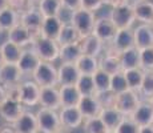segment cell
I'll return each mask as SVG.
<instances>
[{
	"label": "cell",
	"instance_id": "obj_1",
	"mask_svg": "<svg viewBox=\"0 0 153 133\" xmlns=\"http://www.w3.org/2000/svg\"><path fill=\"white\" fill-rule=\"evenodd\" d=\"M69 24L75 27L77 29V32L80 33V36L84 39V37L93 33V29H95V24H96L95 12L80 8V10L72 12Z\"/></svg>",
	"mask_w": 153,
	"mask_h": 133
},
{
	"label": "cell",
	"instance_id": "obj_2",
	"mask_svg": "<svg viewBox=\"0 0 153 133\" xmlns=\"http://www.w3.org/2000/svg\"><path fill=\"white\" fill-rule=\"evenodd\" d=\"M32 77L40 88L56 87L59 84L57 69L52 63H47V61H40V64L35 69V72L32 73Z\"/></svg>",
	"mask_w": 153,
	"mask_h": 133
},
{
	"label": "cell",
	"instance_id": "obj_3",
	"mask_svg": "<svg viewBox=\"0 0 153 133\" xmlns=\"http://www.w3.org/2000/svg\"><path fill=\"white\" fill-rule=\"evenodd\" d=\"M32 49L36 52L42 61L52 63L56 59L60 57V45L56 40L45 39V37H37L36 41L32 45Z\"/></svg>",
	"mask_w": 153,
	"mask_h": 133
},
{
	"label": "cell",
	"instance_id": "obj_4",
	"mask_svg": "<svg viewBox=\"0 0 153 133\" xmlns=\"http://www.w3.org/2000/svg\"><path fill=\"white\" fill-rule=\"evenodd\" d=\"M37 124H39V131L42 133H55L61 131V123L59 113L53 109L40 108L36 113Z\"/></svg>",
	"mask_w": 153,
	"mask_h": 133
},
{
	"label": "cell",
	"instance_id": "obj_5",
	"mask_svg": "<svg viewBox=\"0 0 153 133\" xmlns=\"http://www.w3.org/2000/svg\"><path fill=\"white\" fill-rule=\"evenodd\" d=\"M140 103H141V99H140L139 93L132 89H128L120 94H116L114 108L121 114H124L125 117H131L132 113H133L137 109V106L140 105Z\"/></svg>",
	"mask_w": 153,
	"mask_h": 133
},
{
	"label": "cell",
	"instance_id": "obj_6",
	"mask_svg": "<svg viewBox=\"0 0 153 133\" xmlns=\"http://www.w3.org/2000/svg\"><path fill=\"white\" fill-rule=\"evenodd\" d=\"M111 19L117 27V29H129L136 22L134 11L131 3L113 7L111 12Z\"/></svg>",
	"mask_w": 153,
	"mask_h": 133
},
{
	"label": "cell",
	"instance_id": "obj_7",
	"mask_svg": "<svg viewBox=\"0 0 153 133\" xmlns=\"http://www.w3.org/2000/svg\"><path fill=\"white\" fill-rule=\"evenodd\" d=\"M43 22L44 16L40 12L39 7H29L24 13H22V19H20V24L24 25L35 36V39L42 36Z\"/></svg>",
	"mask_w": 153,
	"mask_h": 133
},
{
	"label": "cell",
	"instance_id": "obj_8",
	"mask_svg": "<svg viewBox=\"0 0 153 133\" xmlns=\"http://www.w3.org/2000/svg\"><path fill=\"white\" fill-rule=\"evenodd\" d=\"M99 67L101 71L109 73L111 76L121 72L123 65L121 60H120V53L112 45H108L104 55H101V57L99 59Z\"/></svg>",
	"mask_w": 153,
	"mask_h": 133
},
{
	"label": "cell",
	"instance_id": "obj_9",
	"mask_svg": "<svg viewBox=\"0 0 153 133\" xmlns=\"http://www.w3.org/2000/svg\"><path fill=\"white\" fill-rule=\"evenodd\" d=\"M117 31L119 29L114 25V23L112 22L111 17H100V19L96 20L95 29H93L92 35L99 37L104 44H111L113 41L114 36H116Z\"/></svg>",
	"mask_w": 153,
	"mask_h": 133
},
{
	"label": "cell",
	"instance_id": "obj_10",
	"mask_svg": "<svg viewBox=\"0 0 153 133\" xmlns=\"http://www.w3.org/2000/svg\"><path fill=\"white\" fill-rule=\"evenodd\" d=\"M61 126L65 129H76L83 124V114L77 106H61L59 111Z\"/></svg>",
	"mask_w": 153,
	"mask_h": 133
},
{
	"label": "cell",
	"instance_id": "obj_11",
	"mask_svg": "<svg viewBox=\"0 0 153 133\" xmlns=\"http://www.w3.org/2000/svg\"><path fill=\"white\" fill-rule=\"evenodd\" d=\"M20 92H22L20 101L23 105L35 106L40 103V87L35 81L27 80L24 82H20Z\"/></svg>",
	"mask_w": 153,
	"mask_h": 133
},
{
	"label": "cell",
	"instance_id": "obj_12",
	"mask_svg": "<svg viewBox=\"0 0 153 133\" xmlns=\"http://www.w3.org/2000/svg\"><path fill=\"white\" fill-rule=\"evenodd\" d=\"M23 72L17 64L4 63L0 67V84L3 87H11V85L20 84V80L23 77Z\"/></svg>",
	"mask_w": 153,
	"mask_h": 133
},
{
	"label": "cell",
	"instance_id": "obj_13",
	"mask_svg": "<svg viewBox=\"0 0 153 133\" xmlns=\"http://www.w3.org/2000/svg\"><path fill=\"white\" fill-rule=\"evenodd\" d=\"M24 112V105L22 103L12 101V100L8 99L0 105V117L10 124L16 123Z\"/></svg>",
	"mask_w": 153,
	"mask_h": 133
},
{
	"label": "cell",
	"instance_id": "obj_14",
	"mask_svg": "<svg viewBox=\"0 0 153 133\" xmlns=\"http://www.w3.org/2000/svg\"><path fill=\"white\" fill-rule=\"evenodd\" d=\"M131 119L139 126H149L153 125V105L151 101L141 100L140 105L132 113Z\"/></svg>",
	"mask_w": 153,
	"mask_h": 133
},
{
	"label": "cell",
	"instance_id": "obj_15",
	"mask_svg": "<svg viewBox=\"0 0 153 133\" xmlns=\"http://www.w3.org/2000/svg\"><path fill=\"white\" fill-rule=\"evenodd\" d=\"M40 104L42 108L48 109H61V99L60 91L56 87H44L40 88Z\"/></svg>",
	"mask_w": 153,
	"mask_h": 133
},
{
	"label": "cell",
	"instance_id": "obj_16",
	"mask_svg": "<svg viewBox=\"0 0 153 133\" xmlns=\"http://www.w3.org/2000/svg\"><path fill=\"white\" fill-rule=\"evenodd\" d=\"M134 47L139 51L153 47V25L140 24L133 29Z\"/></svg>",
	"mask_w": 153,
	"mask_h": 133
},
{
	"label": "cell",
	"instance_id": "obj_17",
	"mask_svg": "<svg viewBox=\"0 0 153 133\" xmlns=\"http://www.w3.org/2000/svg\"><path fill=\"white\" fill-rule=\"evenodd\" d=\"M133 11L136 20L141 22V24L153 25V3L149 0H134Z\"/></svg>",
	"mask_w": 153,
	"mask_h": 133
},
{
	"label": "cell",
	"instance_id": "obj_18",
	"mask_svg": "<svg viewBox=\"0 0 153 133\" xmlns=\"http://www.w3.org/2000/svg\"><path fill=\"white\" fill-rule=\"evenodd\" d=\"M7 37H8V41L15 43L16 45L22 47V48L25 45H28V44H32V45H33V43L36 41L33 35L22 24L16 25L15 28L11 29V31H8Z\"/></svg>",
	"mask_w": 153,
	"mask_h": 133
},
{
	"label": "cell",
	"instance_id": "obj_19",
	"mask_svg": "<svg viewBox=\"0 0 153 133\" xmlns=\"http://www.w3.org/2000/svg\"><path fill=\"white\" fill-rule=\"evenodd\" d=\"M57 73L60 85H76L80 79V72L77 67L72 63H61V65L57 69Z\"/></svg>",
	"mask_w": 153,
	"mask_h": 133
},
{
	"label": "cell",
	"instance_id": "obj_20",
	"mask_svg": "<svg viewBox=\"0 0 153 133\" xmlns=\"http://www.w3.org/2000/svg\"><path fill=\"white\" fill-rule=\"evenodd\" d=\"M77 108L80 109L84 120L91 117H97L101 112L102 106L100 104L99 99L96 96H81V100L79 103Z\"/></svg>",
	"mask_w": 153,
	"mask_h": 133
},
{
	"label": "cell",
	"instance_id": "obj_21",
	"mask_svg": "<svg viewBox=\"0 0 153 133\" xmlns=\"http://www.w3.org/2000/svg\"><path fill=\"white\" fill-rule=\"evenodd\" d=\"M15 131L17 133H37L39 131V124H37V117L32 112H27L22 114L19 120L12 124Z\"/></svg>",
	"mask_w": 153,
	"mask_h": 133
},
{
	"label": "cell",
	"instance_id": "obj_22",
	"mask_svg": "<svg viewBox=\"0 0 153 133\" xmlns=\"http://www.w3.org/2000/svg\"><path fill=\"white\" fill-rule=\"evenodd\" d=\"M108 45H112L119 53L126 51L129 48L134 47V35L131 28L129 29H119L114 36L113 41Z\"/></svg>",
	"mask_w": 153,
	"mask_h": 133
},
{
	"label": "cell",
	"instance_id": "obj_23",
	"mask_svg": "<svg viewBox=\"0 0 153 133\" xmlns=\"http://www.w3.org/2000/svg\"><path fill=\"white\" fill-rule=\"evenodd\" d=\"M63 27H64V23L59 16L44 17L43 27H42V37L56 40L59 37V35H60Z\"/></svg>",
	"mask_w": 153,
	"mask_h": 133
},
{
	"label": "cell",
	"instance_id": "obj_24",
	"mask_svg": "<svg viewBox=\"0 0 153 133\" xmlns=\"http://www.w3.org/2000/svg\"><path fill=\"white\" fill-rule=\"evenodd\" d=\"M99 117L104 121V124L107 125V128L109 131H116L119 128V125L123 123V120L125 119L124 114H121L114 106H109V108H102L100 112Z\"/></svg>",
	"mask_w": 153,
	"mask_h": 133
},
{
	"label": "cell",
	"instance_id": "obj_25",
	"mask_svg": "<svg viewBox=\"0 0 153 133\" xmlns=\"http://www.w3.org/2000/svg\"><path fill=\"white\" fill-rule=\"evenodd\" d=\"M40 59L39 56L36 55V52L33 49H24L22 55V59H20L19 64L17 65L20 67L23 75H32L35 72V69L37 68V65L40 64Z\"/></svg>",
	"mask_w": 153,
	"mask_h": 133
},
{
	"label": "cell",
	"instance_id": "obj_26",
	"mask_svg": "<svg viewBox=\"0 0 153 133\" xmlns=\"http://www.w3.org/2000/svg\"><path fill=\"white\" fill-rule=\"evenodd\" d=\"M61 106H77L81 100V94L76 85H60Z\"/></svg>",
	"mask_w": 153,
	"mask_h": 133
},
{
	"label": "cell",
	"instance_id": "obj_27",
	"mask_svg": "<svg viewBox=\"0 0 153 133\" xmlns=\"http://www.w3.org/2000/svg\"><path fill=\"white\" fill-rule=\"evenodd\" d=\"M80 45H81V51L83 55H89V56H97L101 53V51L104 49V43L96 37L95 35H89V36L84 37L80 40Z\"/></svg>",
	"mask_w": 153,
	"mask_h": 133
},
{
	"label": "cell",
	"instance_id": "obj_28",
	"mask_svg": "<svg viewBox=\"0 0 153 133\" xmlns=\"http://www.w3.org/2000/svg\"><path fill=\"white\" fill-rule=\"evenodd\" d=\"M0 49H1L3 57H4V63H10V64H19L23 51H24L22 47L16 45L15 43H11L8 40L0 45Z\"/></svg>",
	"mask_w": 153,
	"mask_h": 133
},
{
	"label": "cell",
	"instance_id": "obj_29",
	"mask_svg": "<svg viewBox=\"0 0 153 133\" xmlns=\"http://www.w3.org/2000/svg\"><path fill=\"white\" fill-rule=\"evenodd\" d=\"M76 67H77L80 75H89L93 76L100 69L99 67V59L95 56L89 55H81V57L76 61Z\"/></svg>",
	"mask_w": 153,
	"mask_h": 133
},
{
	"label": "cell",
	"instance_id": "obj_30",
	"mask_svg": "<svg viewBox=\"0 0 153 133\" xmlns=\"http://www.w3.org/2000/svg\"><path fill=\"white\" fill-rule=\"evenodd\" d=\"M81 55H83V51H81V45H80V41H79V43L60 47V57L59 59L61 60V63L76 64V61L81 57Z\"/></svg>",
	"mask_w": 153,
	"mask_h": 133
},
{
	"label": "cell",
	"instance_id": "obj_31",
	"mask_svg": "<svg viewBox=\"0 0 153 133\" xmlns=\"http://www.w3.org/2000/svg\"><path fill=\"white\" fill-rule=\"evenodd\" d=\"M20 19H22L20 13H17L16 11L11 10V8H5V10L0 11V28L1 31H11L12 28L20 24Z\"/></svg>",
	"mask_w": 153,
	"mask_h": 133
},
{
	"label": "cell",
	"instance_id": "obj_32",
	"mask_svg": "<svg viewBox=\"0 0 153 133\" xmlns=\"http://www.w3.org/2000/svg\"><path fill=\"white\" fill-rule=\"evenodd\" d=\"M83 37L80 36V33L77 32V29L75 28L72 24H64L63 29H61L59 37L56 39L57 44L60 47L63 45H68V44H73V43H79Z\"/></svg>",
	"mask_w": 153,
	"mask_h": 133
},
{
	"label": "cell",
	"instance_id": "obj_33",
	"mask_svg": "<svg viewBox=\"0 0 153 133\" xmlns=\"http://www.w3.org/2000/svg\"><path fill=\"white\" fill-rule=\"evenodd\" d=\"M120 60H121L123 71L139 68L140 67V51L136 47L126 49V51L120 53Z\"/></svg>",
	"mask_w": 153,
	"mask_h": 133
},
{
	"label": "cell",
	"instance_id": "obj_34",
	"mask_svg": "<svg viewBox=\"0 0 153 133\" xmlns=\"http://www.w3.org/2000/svg\"><path fill=\"white\" fill-rule=\"evenodd\" d=\"M124 75L126 79V82H128L129 89L134 91V92L139 93L141 84H143L144 76H145V72L141 71L140 68H134V69H128L124 71Z\"/></svg>",
	"mask_w": 153,
	"mask_h": 133
},
{
	"label": "cell",
	"instance_id": "obj_35",
	"mask_svg": "<svg viewBox=\"0 0 153 133\" xmlns=\"http://www.w3.org/2000/svg\"><path fill=\"white\" fill-rule=\"evenodd\" d=\"M39 10L44 17L59 16L60 11L63 10V1L61 0H40Z\"/></svg>",
	"mask_w": 153,
	"mask_h": 133
},
{
	"label": "cell",
	"instance_id": "obj_36",
	"mask_svg": "<svg viewBox=\"0 0 153 133\" xmlns=\"http://www.w3.org/2000/svg\"><path fill=\"white\" fill-rule=\"evenodd\" d=\"M76 87H77V89H79V92H80L81 96H96V94H97L93 76L80 75V79H79Z\"/></svg>",
	"mask_w": 153,
	"mask_h": 133
},
{
	"label": "cell",
	"instance_id": "obj_37",
	"mask_svg": "<svg viewBox=\"0 0 153 133\" xmlns=\"http://www.w3.org/2000/svg\"><path fill=\"white\" fill-rule=\"evenodd\" d=\"M93 80H95V85H96V91L99 93H107L111 92V80L112 76L109 73L104 72V71L99 69L97 72L93 75Z\"/></svg>",
	"mask_w": 153,
	"mask_h": 133
},
{
	"label": "cell",
	"instance_id": "obj_38",
	"mask_svg": "<svg viewBox=\"0 0 153 133\" xmlns=\"http://www.w3.org/2000/svg\"><path fill=\"white\" fill-rule=\"evenodd\" d=\"M84 132L85 133H108L109 129L100 117H91L84 120Z\"/></svg>",
	"mask_w": 153,
	"mask_h": 133
},
{
	"label": "cell",
	"instance_id": "obj_39",
	"mask_svg": "<svg viewBox=\"0 0 153 133\" xmlns=\"http://www.w3.org/2000/svg\"><path fill=\"white\" fill-rule=\"evenodd\" d=\"M128 82H126L124 71L116 73V75H112V80H111V92H113L114 94H120L125 91H128Z\"/></svg>",
	"mask_w": 153,
	"mask_h": 133
},
{
	"label": "cell",
	"instance_id": "obj_40",
	"mask_svg": "<svg viewBox=\"0 0 153 133\" xmlns=\"http://www.w3.org/2000/svg\"><path fill=\"white\" fill-rule=\"evenodd\" d=\"M139 96L140 99L146 100V101H149L153 97V72H145L143 84L139 91Z\"/></svg>",
	"mask_w": 153,
	"mask_h": 133
},
{
	"label": "cell",
	"instance_id": "obj_41",
	"mask_svg": "<svg viewBox=\"0 0 153 133\" xmlns=\"http://www.w3.org/2000/svg\"><path fill=\"white\" fill-rule=\"evenodd\" d=\"M140 69L144 72H153V47L140 51Z\"/></svg>",
	"mask_w": 153,
	"mask_h": 133
},
{
	"label": "cell",
	"instance_id": "obj_42",
	"mask_svg": "<svg viewBox=\"0 0 153 133\" xmlns=\"http://www.w3.org/2000/svg\"><path fill=\"white\" fill-rule=\"evenodd\" d=\"M140 128L141 126L137 125L131 117H125L114 132L116 133H140Z\"/></svg>",
	"mask_w": 153,
	"mask_h": 133
},
{
	"label": "cell",
	"instance_id": "obj_43",
	"mask_svg": "<svg viewBox=\"0 0 153 133\" xmlns=\"http://www.w3.org/2000/svg\"><path fill=\"white\" fill-rule=\"evenodd\" d=\"M27 1L28 0H8V8H11V10L16 11L17 13L22 15L29 8Z\"/></svg>",
	"mask_w": 153,
	"mask_h": 133
},
{
	"label": "cell",
	"instance_id": "obj_44",
	"mask_svg": "<svg viewBox=\"0 0 153 133\" xmlns=\"http://www.w3.org/2000/svg\"><path fill=\"white\" fill-rule=\"evenodd\" d=\"M4 88H5V87H4ZM5 93H7V99H8V100L22 103V101H20V97H22V92H20V84L7 87V88H5Z\"/></svg>",
	"mask_w": 153,
	"mask_h": 133
},
{
	"label": "cell",
	"instance_id": "obj_45",
	"mask_svg": "<svg viewBox=\"0 0 153 133\" xmlns=\"http://www.w3.org/2000/svg\"><path fill=\"white\" fill-rule=\"evenodd\" d=\"M104 4L102 0H81V8L87 11H96Z\"/></svg>",
	"mask_w": 153,
	"mask_h": 133
},
{
	"label": "cell",
	"instance_id": "obj_46",
	"mask_svg": "<svg viewBox=\"0 0 153 133\" xmlns=\"http://www.w3.org/2000/svg\"><path fill=\"white\" fill-rule=\"evenodd\" d=\"M61 1H63V7L69 10L71 12H75L81 8V0H61Z\"/></svg>",
	"mask_w": 153,
	"mask_h": 133
},
{
	"label": "cell",
	"instance_id": "obj_47",
	"mask_svg": "<svg viewBox=\"0 0 153 133\" xmlns=\"http://www.w3.org/2000/svg\"><path fill=\"white\" fill-rule=\"evenodd\" d=\"M0 133H17L13 126L10 125H0Z\"/></svg>",
	"mask_w": 153,
	"mask_h": 133
},
{
	"label": "cell",
	"instance_id": "obj_48",
	"mask_svg": "<svg viewBox=\"0 0 153 133\" xmlns=\"http://www.w3.org/2000/svg\"><path fill=\"white\" fill-rule=\"evenodd\" d=\"M7 100V93H5V88L3 87L1 84H0V105L3 104V103Z\"/></svg>",
	"mask_w": 153,
	"mask_h": 133
},
{
	"label": "cell",
	"instance_id": "obj_49",
	"mask_svg": "<svg viewBox=\"0 0 153 133\" xmlns=\"http://www.w3.org/2000/svg\"><path fill=\"white\" fill-rule=\"evenodd\" d=\"M140 133H153V125L141 126V128H140Z\"/></svg>",
	"mask_w": 153,
	"mask_h": 133
},
{
	"label": "cell",
	"instance_id": "obj_50",
	"mask_svg": "<svg viewBox=\"0 0 153 133\" xmlns=\"http://www.w3.org/2000/svg\"><path fill=\"white\" fill-rule=\"evenodd\" d=\"M8 8V0H0V11Z\"/></svg>",
	"mask_w": 153,
	"mask_h": 133
},
{
	"label": "cell",
	"instance_id": "obj_51",
	"mask_svg": "<svg viewBox=\"0 0 153 133\" xmlns=\"http://www.w3.org/2000/svg\"><path fill=\"white\" fill-rule=\"evenodd\" d=\"M40 0H28V7H35V4H39Z\"/></svg>",
	"mask_w": 153,
	"mask_h": 133
},
{
	"label": "cell",
	"instance_id": "obj_52",
	"mask_svg": "<svg viewBox=\"0 0 153 133\" xmlns=\"http://www.w3.org/2000/svg\"><path fill=\"white\" fill-rule=\"evenodd\" d=\"M4 64V57H3V53H1V49H0V67Z\"/></svg>",
	"mask_w": 153,
	"mask_h": 133
},
{
	"label": "cell",
	"instance_id": "obj_53",
	"mask_svg": "<svg viewBox=\"0 0 153 133\" xmlns=\"http://www.w3.org/2000/svg\"><path fill=\"white\" fill-rule=\"evenodd\" d=\"M102 3H105V4H113L114 3V0H102Z\"/></svg>",
	"mask_w": 153,
	"mask_h": 133
},
{
	"label": "cell",
	"instance_id": "obj_54",
	"mask_svg": "<svg viewBox=\"0 0 153 133\" xmlns=\"http://www.w3.org/2000/svg\"><path fill=\"white\" fill-rule=\"evenodd\" d=\"M55 133H67V132H64L63 129H61V131H57V132H55Z\"/></svg>",
	"mask_w": 153,
	"mask_h": 133
},
{
	"label": "cell",
	"instance_id": "obj_55",
	"mask_svg": "<svg viewBox=\"0 0 153 133\" xmlns=\"http://www.w3.org/2000/svg\"><path fill=\"white\" fill-rule=\"evenodd\" d=\"M149 101H151V103H152V105H153V97H152V99H151V100H149Z\"/></svg>",
	"mask_w": 153,
	"mask_h": 133
},
{
	"label": "cell",
	"instance_id": "obj_56",
	"mask_svg": "<svg viewBox=\"0 0 153 133\" xmlns=\"http://www.w3.org/2000/svg\"><path fill=\"white\" fill-rule=\"evenodd\" d=\"M108 133H116V132H113V131H109V132H108Z\"/></svg>",
	"mask_w": 153,
	"mask_h": 133
},
{
	"label": "cell",
	"instance_id": "obj_57",
	"mask_svg": "<svg viewBox=\"0 0 153 133\" xmlns=\"http://www.w3.org/2000/svg\"><path fill=\"white\" fill-rule=\"evenodd\" d=\"M0 32H1V28H0Z\"/></svg>",
	"mask_w": 153,
	"mask_h": 133
}]
</instances>
